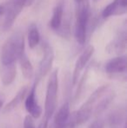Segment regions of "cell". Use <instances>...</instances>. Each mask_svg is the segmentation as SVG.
I'll use <instances>...</instances> for the list:
<instances>
[{
    "label": "cell",
    "mask_w": 127,
    "mask_h": 128,
    "mask_svg": "<svg viewBox=\"0 0 127 128\" xmlns=\"http://www.w3.org/2000/svg\"><path fill=\"white\" fill-rule=\"evenodd\" d=\"M25 50L24 35L20 32H17L10 35L2 46L0 54V64H16L21 52Z\"/></svg>",
    "instance_id": "cell-1"
},
{
    "label": "cell",
    "mask_w": 127,
    "mask_h": 128,
    "mask_svg": "<svg viewBox=\"0 0 127 128\" xmlns=\"http://www.w3.org/2000/svg\"><path fill=\"white\" fill-rule=\"evenodd\" d=\"M76 4V22L74 36L79 44H84L87 38V29L91 17L89 0H83Z\"/></svg>",
    "instance_id": "cell-2"
},
{
    "label": "cell",
    "mask_w": 127,
    "mask_h": 128,
    "mask_svg": "<svg viewBox=\"0 0 127 128\" xmlns=\"http://www.w3.org/2000/svg\"><path fill=\"white\" fill-rule=\"evenodd\" d=\"M58 70L55 69L51 73L47 82L44 101V118L48 120L55 113L58 103Z\"/></svg>",
    "instance_id": "cell-3"
},
{
    "label": "cell",
    "mask_w": 127,
    "mask_h": 128,
    "mask_svg": "<svg viewBox=\"0 0 127 128\" xmlns=\"http://www.w3.org/2000/svg\"><path fill=\"white\" fill-rule=\"evenodd\" d=\"M34 0H8L5 3V13L3 16V30H9L15 23L24 6L31 5Z\"/></svg>",
    "instance_id": "cell-4"
},
{
    "label": "cell",
    "mask_w": 127,
    "mask_h": 128,
    "mask_svg": "<svg viewBox=\"0 0 127 128\" xmlns=\"http://www.w3.org/2000/svg\"><path fill=\"white\" fill-rule=\"evenodd\" d=\"M127 46V29L126 23L124 22L116 33L115 37L106 46V52L110 54H116L118 56L122 55L126 49Z\"/></svg>",
    "instance_id": "cell-5"
},
{
    "label": "cell",
    "mask_w": 127,
    "mask_h": 128,
    "mask_svg": "<svg viewBox=\"0 0 127 128\" xmlns=\"http://www.w3.org/2000/svg\"><path fill=\"white\" fill-rule=\"evenodd\" d=\"M54 58L55 54L52 46L49 43L45 42L43 46V56L39 62L38 70H37V73L35 78L37 81H40L51 71L53 61H54Z\"/></svg>",
    "instance_id": "cell-6"
},
{
    "label": "cell",
    "mask_w": 127,
    "mask_h": 128,
    "mask_svg": "<svg viewBox=\"0 0 127 128\" xmlns=\"http://www.w3.org/2000/svg\"><path fill=\"white\" fill-rule=\"evenodd\" d=\"M38 83L39 81H37L35 78L33 84H32L30 92H28L29 93H28L25 101H24V106H25L26 111L29 113L30 116L32 117L34 120L38 118L43 113V110L37 103V97H36V89H37Z\"/></svg>",
    "instance_id": "cell-7"
},
{
    "label": "cell",
    "mask_w": 127,
    "mask_h": 128,
    "mask_svg": "<svg viewBox=\"0 0 127 128\" xmlns=\"http://www.w3.org/2000/svg\"><path fill=\"white\" fill-rule=\"evenodd\" d=\"M94 51H95L94 46H89L82 52V53L78 58L76 63H75L74 70H73L72 73V86H75L78 82L80 73L87 66V64L89 63L91 58L93 55Z\"/></svg>",
    "instance_id": "cell-8"
},
{
    "label": "cell",
    "mask_w": 127,
    "mask_h": 128,
    "mask_svg": "<svg viewBox=\"0 0 127 128\" xmlns=\"http://www.w3.org/2000/svg\"><path fill=\"white\" fill-rule=\"evenodd\" d=\"M127 12V0H113L104 8L101 12L103 19L109 18L113 16H121Z\"/></svg>",
    "instance_id": "cell-9"
},
{
    "label": "cell",
    "mask_w": 127,
    "mask_h": 128,
    "mask_svg": "<svg viewBox=\"0 0 127 128\" xmlns=\"http://www.w3.org/2000/svg\"><path fill=\"white\" fill-rule=\"evenodd\" d=\"M127 68V58L126 55H120L110 59L105 66V71L108 74L115 75L125 73Z\"/></svg>",
    "instance_id": "cell-10"
},
{
    "label": "cell",
    "mask_w": 127,
    "mask_h": 128,
    "mask_svg": "<svg viewBox=\"0 0 127 128\" xmlns=\"http://www.w3.org/2000/svg\"><path fill=\"white\" fill-rule=\"evenodd\" d=\"M64 1L60 0L57 3L52 10V16L49 23V26L53 32H56L61 26V24L64 19Z\"/></svg>",
    "instance_id": "cell-11"
},
{
    "label": "cell",
    "mask_w": 127,
    "mask_h": 128,
    "mask_svg": "<svg viewBox=\"0 0 127 128\" xmlns=\"http://www.w3.org/2000/svg\"><path fill=\"white\" fill-rule=\"evenodd\" d=\"M71 116L69 101H65L58 109L54 117V128H66L67 122Z\"/></svg>",
    "instance_id": "cell-12"
},
{
    "label": "cell",
    "mask_w": 127,
    "mask_h": 128,
    "mask_svg": "<svg viewBox=\"0 0 127 128\" xmlns=\"http://www.w3.org/2000/svg\"><path fill=\"white\" fill-rule=\"evenodd\" d=\"M17 76L16 64H0V79L3 86H10L15 80Z\"/></svg>",
    "instance_id": "cell-13"
},
{
    "label": "cell",
    "mask_w": 127,
    "mask_h": 128,
    "mask_svg": "<svg viewBox=\"0 0 127 128\" xmlns=\"http://www.w3.org/2000/svg\"><path fill=\"white\" fill-rule=\"evenodd\" d=\"M17 60L19 61V64H20V68H21V71H22L23 76L26 79L32 78V77L34 75V68L31 60L29 59L27 54H26L25 50L21 52Z\"/></svg>",
    "instance_id": "cell-14"
},
{
    "label": "cell",
    "mask_w": 127,
    "mask_h": 128,
    "mask_svg": "<svg viewBox=\"0 0 127 128\" xmlns=\"http://www.w3.org/2000/svg\"><path fill=\"white\" fill-rule=\"evenodd\" d=\"M28 90H29L28 86H23V87L17 92V94L12 98V100H10L8 104H6L3 106V112L8 113V112H10L11 111H13V110L24 100L26 93L28 92Z\"/></svg>",
    "instance_id": "cell-15"
},
{
    "label": "cell",
    "mask_w": 127,
    "mask_h": 128,
    "mask_svg": "<svg viewBox=\"0 0 127 128\" xmlns=\"http://www.w3.org/2000/svg\"><path fill=\"white\" fill-rule=\"evenodd\" d=\"M114 92H105L101 98L98 100V101L97 102V104L94 106V109H93V113L96 115L100 114L102 113L107 107L109 106V104L112 103V101L113 100L114 98Z\"/></svg>",
    "instance_id": "cell-16"
},
{
    "label": "cell",
    "mask_w": 127,
    "mask_h": 128,
    "mask_svg": "<svg viewBox=\"0 0 127 128\" xmlns=\"http://www.w3.org/2000/svg\"><path fill=\"white\" fill-rule=\"evenodd\" d=\"M27 40L28 46L31 49H34L40 42V33H39L38 27L34 23L31 24L28 27Z\"/></svg>",
    "instance_id": "cell-17"
},
{
    "label": "cell",
    "mask_w": 127,
    "mask_h": 128,
    "mask_svg": "<svg viewBox=\"0 0 127 128\" xmlns=\"http://www.w3.org/2000/svg\"><path fill=\"white\" fill-rule=\"evenodd\" d=\"M125 120V112L121 110H117L112 112L108 117V122L111 127L117 128L121 125L122 121Z\"/></svg>",
    "instance_id": "cell-18"
},
{
    "label": "cell",
    "mask_w": 127,
    "mask_h": 128,
    "mask_svg": "<svg viewBox=\"0 0 127 128\" xmlns=\"http://www.w3.org/2000/svg\"><path fill=\"white\" fill-rule=\"evenodd\" d=\"M56 33L58 34V36H60L61 38L65 39H68L70 37H71V21H70V18H65L64 22H62L61 26L59 27L58 30L56 32Z\"/></svg>",
    "instance_id": "cell-19"
},
{
    "label": "cell",
    "mask_w": 127,
    "mask_h": 128,
    "mask_svg": "<svg viewBox=\"0 0 127 128\" xmlns=\"http://www.w3.org/2000/svg\"><path fill=\"white\" fill-rule=\"evenodd\" d=\"M88 72H89V67H87L86 71H85V72L84 73L82 78L80 79L79 82H78V88H77V91H76L75 97H74L75 100H78V98H79L80 94H81L82 91H83V88H84V86H85V83L87 79V76H88Z\"/></svg>",
    "instance_id": "cell-20"
},
{
    "label": "cell",
    "mask_w": 127,
    "mask_h": 128,
    "mask_svg": "<svg viewBox=\"0 0 127 128\" xmlns=\"http://www.w3.org/2000/svg\"><path fill=\"white\" fill-rule=\"evenodd\" d=\"M24 128H36L35 121L32 117L30 116L29 114L24 117Z\"/></svg>",
    "instance_id": "cell-21"
},
{
    "label": "cell",
    "mask_w": 127,
    "mask_h": 128,
    "mask_svg": "<svg viewBox=\"0 0 127 128\" xmlns=\"http://www.w3.org/2000/svg\"><path fill=\"white\" fill-rule=\"evenodd\" d=\"M89 128H105V122L102 120H96L91 124Z\"/></svg>",
    "instance_id": "cell-22"
},
{
    "label": "cell",
    "mask_w": 127,
    "mask_h": 128,
    "mask_svg": "<svg viewBox=\"0 0 127 128\" xmlns=\"http://www.w3.org/2000/svg\"><path fill=\"white\" fill-rule=\"evenodd\" d=\"M48 124H49V120L44 117L37 128H48Z\"/></svg>",
    "instance_id": "cell-23"
},
{
    "label": "cell",
    "mask_w": 127,
    "mask_h": 128,
    "mask_svg": "<svg viewBox=\"0 0 127 128\" xmlns=\"http://www.w3.org/2000/svg\"><path fill=\"white\" fill-rule=\"evenodd\" d=\"M5 13V4H0V18L3 16H4Z\"/></svg>",
    "instance_id": "cell-24"
},
{
    "label": "cell",
    "mask_w": 127,
    "mask_h": 128,
    "mask_svg": "<svg viewBox=\"0 0 127 128\" xmlns=\"http://www.w3.org/2000/svg\"><path fill=\"white\" fill-rule=\"evenodd\" d=\"M2 107H3V101H2V100H0V111H1Z\"/></svg>",
    "instance_id": "cell-25"
}]
</instances>
